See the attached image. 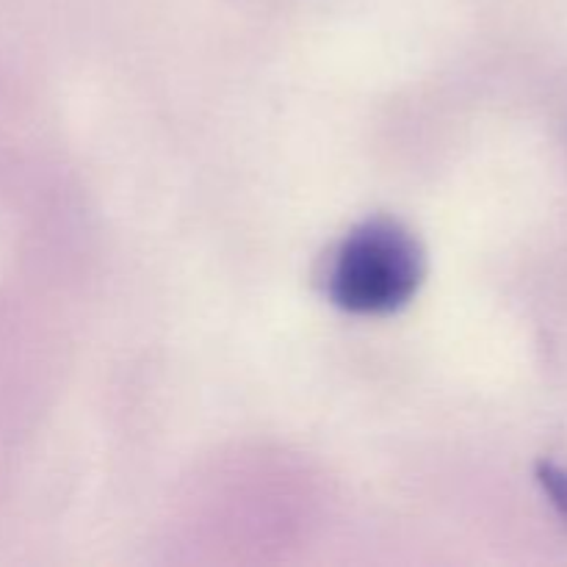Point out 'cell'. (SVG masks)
Here are the masks:
<instances>
[{"label":"cell","instance_id":"7a4b0ae2","mask_svg":"<svg viewBox=\"0 0 567 567\" xmlns=\"http://www.w3.org/2000/svg\"><path fill=\"white\" fill-rule=\"evenodd\" d=\"M537 482L546 491V496L551 498L557 513L567 520V471L554 463H540L537 465Z\"/></svg>","mask_w":567,"mask_h":567},{"label":"cell","instance_id":"6da1fadb","mask_svg":"<svg viewBox=\"0 0 567 567\" xmlns=\"http://www.w3.org/2000/svg\"><path fill=\"white\" fill-rule=\"evenodd\" d=\"M424 280V252L399 221L371 219L354 227L327 269V293L349 313H393Z\"/></svg>","mask_w":567,"mask_h":567}]
</instances>
